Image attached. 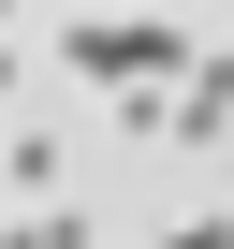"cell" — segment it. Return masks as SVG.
I'll list each match as a JSON object with an SVG mask.
<instances>
[{
    "label": "cell",
    "mask_w": 234,
    "mask_h": 249,
    "mask_svg": "<svg viewBox=\"0 0 234 249\" xmlns=\"http://www.w3.org/2000/svg\"><path fill=\"white\" fill-rule=\"evenodd\" d=\"M0 191H15V205H44V191H59V147H44V132H15V147H0Z\"/></svg>",
    "instance_id": "cell-3"
},
{
    "label": "cell",
    "mask_w": 234,
    "mask_h": 249,
    "mask_svg": "<svg viewBox=\"0 0 234 249\" xmlns=\"http://www.w3.org/2000/svg\"><path fill=\"white\" fill-rule=\"evenodd\" d=\"M0 44H15V0H0Z\"/></svg>",
    "instance_id": "cell-5"
},
{
    "label": "cell",
    "mask_w": 234,
    "mask_h": 249,
    "mask_svg": "<svg viewBox=\"0 0 234 249\" xmlns=\"http://www.w3.org/2000/svg\"><path fill=\"white\" fill-rule=\"evenodd\" d=\"M0 103H15V44H0Z\"/></svg>",
    "instance_id": "cell-4"
},
{
    "label": "cell",
    "mask_w": 234,
    "mask_h": 249,
    "mask_svg": "<svg viewBox=\"0 0 234 249\" xmlns=\"http://www.w3.org/2000/svg\"><path fill=\"white\" fill-rule=\"evenodd\" d=\"M73 73H88V88H176V73H190V30L161 15V0H147V15H88V30H73Z\"/></svg>",
    "instance_id": "cell-1"
},
{
    "label": "cell",
    "mask_w": 234,
    "mask_h": 249,
    "mask_svg": "<svg viewBox=\"0 0 234 249\" xmlns=\"http://www.w3.org/2000/svg\"><path fill=\"white\" fill-rule=\"evenodd\" d=\"M234 132V59H190L176 73V117H161V147H219Z\"/></svg>",
    "instance_id": "cell-2"
}]
</instances>
